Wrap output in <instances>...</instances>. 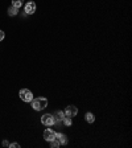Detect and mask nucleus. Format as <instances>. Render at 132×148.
I'll use <instances>...</instances> for the list:
<instances>
[{
  "label": "nucleus",
  "instance_id": "11",
  "mask_svg": "<svg viewBox=\"0 0 132 148\" xmlns=\"http://www.w3.org/2000/svg\"><path fill=\"white\" fill-rule=\"evenodd\" d=\"M62 123L65 124L66 127H70L73 122H71V118H70V117H65V118H63V119H62Z\"/></svg>",
  "mask_w": 132,
  "mask_h": 148
},
{
  "label": "nucleus",
  "instance_id": "14",
  "mask_svg": "<svg viewBox=\"0 0 132 148\" xmlns=\"http://www.w3.org/2000/svg\"><path fill=\"white\" fill-rule=\"evenodd\" d=\"M9 147H12V148H20V144H19V143H12V144H9Z\"/></svg>",
  "mask_w": 132,
  "mask_h": 148
},
{
  "label": "nucleus",
  "instance_id": "2",
  "mask_svg": "<svg viewBox=\"0 0 132 148\" xmlns=\"http://www.w3.org/2000/svg\"><path fill=\"white\" fill-rule=\"evenodd\" d=\"M19 95H20V99L23 100V102H28L29 103V102L33 100V94H32V91L28 89H21Z\"/></svg>",
  "mask_w": 132,
  "mask_h": 148
},
{
  "label": "nucleus",
  "instance_id": "1",
  "mask_svg": "<svg viewBox=\"0 0 132 148\" xmlns=\"http://www.w3.org/2000/svg\"><path fill=\"white\" fill-rule=\"evenodd\" d=\"M31 103H32V107H33L36 111H41L48 106V99L44 98V96H40V98H36V99L33 98V100H32Z\"/></svg>",
  "mask_w": 132,
  "mask_h": 148
},
{
  "label": "nucleus",
  "instance_id": "8",
  "mask_svg": "<svg viewBox=\"0 0 132 148\" xmlns=\"http://www.w3.org/2000/svg\"><path fill=\"white\" fill-rule=\"evenodd\" d=\"M53 117H54V119H56V123H61V122H62V119L66 117V115H65V113H63V111H57V113L54 114Z\"/></svg>",
  "mask_w": 132,
  "mask_h": 148
},
{
  "label": "nucleus",
  "instance_id": "7",
  "mask_svg": "<svg viewBox=\"0 0 132 148\" xmlns=\"http://www.w3.org/2000/svg\"><path fill=\"white\" fill-rule=\"evenodd\" d=\"M56 139L59 141V144H62V145H66L67 144V136H66L65 134H56Z\"/></svg>",
  "mask_w": 132,
  "mask_h": 148
},
{
  "label": "nucleus",
  "instance_id": "9",
  "mask_svg": "<svg viewBox=\"0 0 132 148\" xmlns=\"http://www.w3.org/2000/svg\"><path fill=\"white\" fill-rule=\"evenodd\" d=\"M85 119H86L87 123H93V122L95 121V117H94V114H93V113H86Z\"/></svg>",
  "mask_w": 132,
  "mask_h": 148
},
{
  "label": "nucleus",
  "instance_id": "6",
  "mask_svg": "<svg viewBox=\"0 0 132 148\" xmlns=\"http://www.w3.org/2000/svg\"><path fill=\"white\" fill-rule=\"evenodd\" d=\"M36 12V3L35 1H29L25 5V13L27 15H33Z\"/></svg>",
  "mask_w": 132,
  "mask_h": 148
},
{
  "label": "nucleus",
  "instance_id": "5",
  "mask_svg": "<svg viewBox=\"0 0 132 148\" xmlns=\"http://www.w3.org/2000/svg\"><path fill=\"white\" fill-rule=\"evenodd\" d=\"M44 139H45L46 141H50V140H53V139H56V132L53 130H50V128H48V130L44 131Z\"/></svg>",
  "mask_w": 132,
  "mask_h": 148
},
{
  "label": "nucleus",
  "instance_id": "15",
  "mask_svg": "<svg viewBox=\"0 0 132 148\" xmlns=\"http://www.w3.org/2000/svg\"><path fill=\"white\" fill-rule=\"evenodd\" d=\"M3 40H4V32L0 31V41H3Z\"/></svg>",
  "mask_w": 132,
  "mask_h": 148
},
{
  "label": "nucleus",
  "instance_id": "12",
  "mask_svg": "<svg viewBox=\"0 0 132 148\" xmlns=\"http://www.w3.org/2000/svg\"><path fill=\"white\" fill-rule=\"evenodd\" d=\"M23 3H24V0H12V5L16 7L17 9L21 7V5H23Z\"/></svg>",
  "mask_w": 132,
  "mask_h": 148
},
{
  "label": "nucleus",
  "instance_id": "4",
  "mask_svg": "<svg viewBox=\"0 0 132 148\" xmlns=\"http://www.w3.org/2000/svg\"><path fill=\"white\" fill-rule=\"evenodd\" d=\"M63 113H65L66 117L73 118V117H75L77 114H78V108H77L75 106H67V107H66V110L63 111Z\"/></svg>",
  "mask_w": 132,
  "mask_h": 148
},
{
  "label": "nucleus",
  "instance_id": "13",
  "mask_svg": "<svg viewBox=\"0 0 132 148\" xmlns=\"http://www.w3.org/2000/svg\"><path fill=\"white\" fill-rule=\"evenodd\" d=\"M49 143H50V147H53V148H57V147H59V141L57 140V139H53V140H50L49 141Z\"/></svg>",
  "mask_w": 132,
  "mask_h": 148
},
{
  "label": "nucleus",
  "instance_id": "10",
  "mask_svg": "<svg viewBox=\"0 0 132 148\" xmlns=\"http://www.w3.org/2000/svg\"><path fill=\"white\" fill-rule=\"evenodd\" d=\"M17 13H19V9H17L16 7L11 5V7L8 8V15H9V16H16Z\"/></svg>",
  "mask_w": 132,
  "mask_h": 148
},
{
  "label": "nucleus",
  "instance_id": "3",
  "mask_svg": "<svg viewBox=\"0 0 132 148\" xmlns=\"http://www.w3.org/2000/svg\"><path fill=\"white\" fill-rule=\"evenodd\" d=\"M41 123L44 124V126H53V124L56 123V119H54V117L53 115H50V114H45V115H42L41 117Z\"/></svg>",
  "mask_w": 132,
  "mask_h": 148
},
{
  "label": "nucleus",
  "instance_id": "16",
  "mask_svg": "<svg viewBox=\"0 0 132 148\" xmlns=\"http://www.w3.org/2000/svg\"><path fill=\"white\" fill-rule=\"evenodd\" d=\"M3 145H9V144H8V141H7V140H4V141H3Z\"/></svg>",
  "mask_w": 132,
  "mask_h": 148
}]
</instances>
